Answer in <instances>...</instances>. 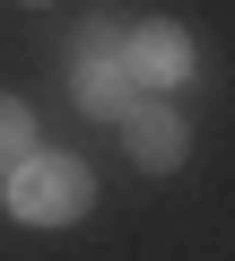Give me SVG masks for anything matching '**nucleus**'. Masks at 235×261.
Instances as JSON below:
<instances>
[{"label": "nucleus", "instance_id": "nucleus-1", "mask_svg": "<svg viewBox=\"0 0 235 261\" xmlns=\"http://www.w3.org/2000/svg\"><path fill=\"white\" fill-rule=\"evenodd\" d=\"M87 200H96V174L79 157H27L9 174V209L27 226H70V218H87Z\"/></svg>", "mask_w": 235, "mask_h": 261}, {"label": "nucleus", "instance_id": "nucleus-2", "mask_svg": "<svg viewBox=\"0 0 235 261\" xmlns=\"http://www.w3.org/2000/svg\"><path fill=\"white\" fill-rule=\"evenodd\" d=\"M122 140H131V157H140L148 174H174L183 148H192V140H183V113H174L166 96H140V105L122 113Z\"/></svg>", "mask_w": 235, "mask_h": 261}, {"label": "nucleus", "instance_id": "nucleus-3", "mask_svg": "<svg viewBox=\"0 0 235 261\" xmlns=\"http://www.w3.org/2000/svg\"><path fill=\"white\" fill-rule=\"evenodd\" d=\"M140 96H148V87H140L131 53H87V61H79V105H87V113H113V122H122Z\"/></svg>", "mask_w": 235, "mask_h": 261}, {"label": "nucleus", "instance_id": "nucleus-4", "mask_svg": "<svg viewBox=\"0 0 235 261\" xmlns=\"http://www.w3.org/2000/svg\"><path fill=\"white\" fill-rule=\"evenodd\" d=\"M122 53H131V70H140V87H148V96H157V87H174V79L192 70V44H183V27H140Z\"/></svg>", "mask_w": 235, "mask_h": 261}, {"label": "nucleus", "instance_id": "nucleus-5", "mask_svg": "<svg viewBox=\"0 0 235 261\" xmlns=\"http://www.w3.org/2000/svg\"><path fill=\"white\" fill-rule=\"evenodd\" d=\"M27 157H35V122H27L18 96H0V174H18Z\"/></svg>", "mask_w": 235, "mask_h": 261}, {"label": "nucleus", "instance_id": "nucleus-6", "mask_svg": "<svg viewBox=\"0 0 235 261\" xmlns=\"http://www.w3.org/2000/svg\"><path fill=\"white\" fill-rule=\"evenodd\" d=\"M27 9H44V0H27Z\"/></svg>", "mask_w": 235, "mask_h": 261}]
</instances>
